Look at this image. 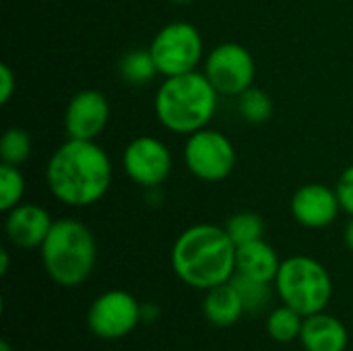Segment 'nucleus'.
Returning <instances> with one entry per match:
<instances>
[{
    "label": "nucleus",
    "instance_id": "nucleus-1",
    "mask_svg": "<svg viewBox=\"0 0 353 351\" xmlns=\"http://www.w3.org/2000/svg\"><path fill=\"white\" fill-rule=\"evenodd\" d=\"M114 166L97 141L66 139L46 163V186L50 194L70 209L97 205L112 186Z\"/></svg>",
    "mask_w": 353,
    "mask_h": 351
},
{
    "label": "nucleus",
    "instance_id": "nucleus-2",
    "mask_svg": "<svg viewBox=\"0 0 353 351\" xmlns=\"http://www.w3.org/2000/svg\"><path fill=\"white\" fill-rule=\"evenodd\" d=\"M238 246L223 225L194 223L172 246V269L188 288L207 292L232 281L236 275Z\"/></svg>",
    "mask_w": 353,
    "mask_h": 351
},
{
    "label": "nucleus",
    "instance_id": "nucleus-3",
    "mask_svg": "<svg viewBox=\"0 0 353 351\" xmlns=\"http://www.w3.org/2000/svg\"><path fill=\"white\" fill-rule=\"evenodd\" d=\"M219 93L203 70L165 77L153 97V112L161 128L172 134H192L207 128L217 114Z\"/></svg>",
    "mask_w": 353,
    "mask_h": 351
},
{
    "label": "nucleus",
    "instance_id": "nucleus-4",
    "mask_svg": "<svg viewBox=\"0 0 353 351\" xmlns=\"http://www.w3.org/2000/svg\"><path fill=\"white\" fill-rule=\"evenodd\" d=\"M39 259L46 275L54 283L62 288H77L85 283L95 269V236L81 219H54V225L39 248Z\"/></svg>",
    "mask_w": 353,
    "mask_h": 351
},
{
    "label": "nucleus",
    "instance_id": "nucleus-5",
    "mask_svg": "<svg viewBox=\"0 0 353 351\" xmlns=\"http://www.w3.org/2000/svg\"><path fill=\"white\" fill-rule=\"evenodd\" d=\"M273 288L281 304L294 308L302 317L327 310L333 298L331 273L321 261L308 254L283 259Z\"/></svg>",
    "mask_w": 353,
    "mask_h": 351
},
{
    "label": "nucleus",
    "instance_id": "nucleus-6",
    "mask_svg": "<svg viewBox=\"0 0 353 351\" xmlns=\"http://www.w3.org/2000/svg\"><path fill=\"white\" fill-rule=\"evenodd\" d=\"M149 52L163 79L199 70L207 56L201 29L188 21L165 23L153 35Z\"/></svg>",
    "mask_w": 353,
    "mask_h": 351
},
{
    "label": "nucleus",
    "instance_id": "nucleus-7",
    "mask_svg": "<svg viewBox=\"0 0 353 351\" xmlns=\"http://www.w3.org/2000/svg\"><path fill=\"white\" fill-rule=\"evenodd\" d=\"M186 170L201 182L217 184L236 170V147L232 139L217 128H201L186 137L182 149Z\"/></svg>",
    "mask_w": 353,
    "mask_h": 351
},
{
    "label": "nucleus",
    "instance_id": "nucleus-8",
    "mask_svg": "<svg viewBox=\"0 0 353 351\" xmlns=\"http://www.w3.org/2000/svg\"><path fill=\"white\" fill-rule=\"evenodd\" d=\"M203 74L221 97H238L254 85L256 62L248 48L223 41L211 48L203 60Z\"/></svg>",
    "mask_w": 353,
    "mask_h": 351
},
{
    "label": "nucleus",
    "instance_id": "nucleus-9",
    "mask_svg": "<svg viewBox=\"0 0 353 351\" xmlns=\"http://www.w3.org/2000/svg\"><path fill=\"white\" fill-rule=\"evenodd\" d=\"M120 163L132 184L145 190H157L172 176L174 155L161 139L139 134L124 147Z\"/></svg>",
    "mask_w": 353,
    "mask_h": 351
},
{
    "label": "nucleus",
    "instance_id": "nucleus-10",
    "mask_svg": "<svg viewBox=\"0 0 353 351\" xmlns=\"http://www.w3.org/2000/svg\"><path fill=\"white\" fill-rule=\"evenodd\" d=\"M143 304L126 290H108L97 296L87 312L89 331L99 339H120L132 333L143 317Z\"/></svg>",
    "mask_w": 353,
    "mask_h": 351
},
{
    "label": "nucleus",
    "instance_id": "nucleus-11",
    "mask_svg": "<svg viewBox=\"0 0 353 351\" xmlns=\"http://www.w3.org/2000/svg\"><path fill=\"white\" fill-rule=\"evenodd\" d=\"M110 101L97 89H81L77 91L64 110V132L66 139L81 141H97V137L105 130L110 122Z\"/></svg>",
    "mask_w": 353,
    "mask_h": 351
},
{
    "label": "nucleus",
    "instance_id": "nucleus-12",
    "mask_svg": "<svg viewBox=\"0 0 353 351\" xmlns=\"http://www.w3.org/2000/svg\"><path fill=\"white\" fill-rule=\"evenodd\" d=\"M292 217L306 230H325L337 221L341 203L337 190L323 182H308L300 186L290 201Z\"/></svg>",
    "mask_w": 353,
    "mask_h": 351
},
{
    "label": "nucleus",
    "instance_id": "nucleus-13",
    "mask_svg": "<svg viewBox=\"0 0 353 351\" xmlns=\"http://www.w3.org/2000/svg\"><path fill=\"white\" fill-rule=\"evenodd\" d=\"M52 225L54 217L46 207L37 203H21L6 213L4 236L8 244L19 250H39Z\"/></svg>",
    "mask_w": 353,
    "mask_h": 351
},
{
    "label": "nucleus",
    "instance_id": "nucleus-14",
    "mask_svg": "<svg viewBox=\"0 0 353 351\" xmlns=\"http://www.w3.org/2000/svg\"><path fill=\"white\" fill-rule=\"evenodd\" d=\"M304 351H345L350 345L347 327L327 310L304 317L300 333Z\"/></svg>",
    "mask_w": 353,
    "mask_h": 351
},
{
    "label": "nucleus",
    "instance_id": "nucleus-15",
    "mask_svg": "<svg viewBox=\"0 0 353 351\" xmlns=\"http://www.w3.org/2000/svg\"><path fill=\"white\" fill-rule=\"evenodd\" d=\"M279 267H281V259H279L277 250L269 242H265V238L238 246L236 273L246 275L250 279L273 283Z\"/></svg>",
    "mask_w": 353,
    "mask_h": 351
},
{
    "label": "nucleus",
    "instance_id": "nucleus-16",
    "mask_svg": "<svg viewBox=\"0 0 353 351\" xmlns=\"http://www.w3.org/2000/svg\"><path fill=\"white\" fill-rule=\"evenodd\" d=\"M244 302L232 281L207 290L203 300V314L213 327L228 329L236 325L244 317Z\"/></svg>",
    "mask_w": 353,
    "mask_h": 351
},
{
    "label": "nucleus",
    "instance_id": "nucleus-17",
    "mask_svg": "<svg viewBox=\"0 0 353 351\" xmlns=\"http://www.w3.org/2000/svg\"><path fill=\"white\" fill-rule=\"evenodd\" d=\"M118 74L130 87H145L159 77V70L149 48H134L120 58Z\"/></svg>",
    "mask_w": 353,
    "mask_h": 351
},
{
    "label": "nucleus",
    "instance_id": "nucleus-18",
    "mask_svg": "<svg viewBox=\"0 0 353 351\" xmlns=\"http://www.w3.org/2000/svg\"><path fill=\"white\" fill-rule=\"evenodd\" d=\"M302 327L304 317L285 304L273 308L267 317V333L277 343H294L296 339H300Z\"/></svg>",
    "mask_w": 353,
    "mask_h": 351
},
{
    "label": "nucleus",
    "instance_id": "nucleus-19",
    "mask_svg": "<svg viewBox=\"0 0 353 351\" xmlns=\"http://www.w3.org/2000/svg\"><path fill=\"white\" fill-rule=\"evenodd\" d=\"M238 114L248 124H265L273 116V99L267 91L259 87H250L236 97Z\"/></svg>",
    "mask_w": 353,
    "mask_h": 351
},
{
    "label": "nucleus",
    "instance_id": "nucleus-20",
    "mask_svg": "<svg viewBox=\"0 0 353 351\" xmlns=\"http://www.w3.org/2000/svg\"><path fill=\"white\" fill-rule=\"evenodd\" d=\"M232 283L238 290V294H240V298L244 302L246 312H250V314L263 312L269 306V302L273 298V292H275L273 283L259 281V279H250V277L240 275V273H236L232 277Z\"/></svg>",
    "mask_w": 353,
    "mask_h": 351
},
{
    "label": "nucleus",
    "instance_id": "nucleus-21",
    "mask_svg": "<svg viewBox=\"0 0 353 351\" xmlns=\"http://www.w3.org/2000/svg\"><path fill=\"white\" fill-rule=\"evenodd\" d=\"M31 149H33L31 134L25 128L10 126L0 137V163H10L21 168L31 157Z\"/></svg>",
    "mask_w": 353,
    "mask_h": 351
},
{
    "label": "nucleus",
    "instance_id": "nucleus-22",
    "mask_svg": "<svg viewBox=\"0 0 353 351\" xmlns=\"http://www.w3.org/2000/svg\"><path fill=\"white\" fill-rule=\"evenodd\" d=\"M223 228H225V232L230 234V238L234 240L236 246H242V244L265 238V219L254 211L234 213L225 221Z\"/></svg>",
    "mask_w": 353,
    "mask_h": 351
},
{
    "label": "nucleus",
    "instance_id": "nucleus-23",
    "mask_svg": "<svg viewBox=\"0 0 353 351\" xmlns=\"http://www.w3.org/2000/svg\"><path fill=\"white\" fill-rule=\"evenodd\" d=\"M27 192V182L19 166L0 163V211L8 213L23 203Z\"/></svg>",
    "mask_w": 353,
    "mask_h": 351
},
{
    "label": "nucleus",
    "instance_id": "nucleus-24",
    "mask_svg": "<svg viewBox=\"0 0 353 351\" xmlns=\"http://www.w3.org/2000/svg\"><path fill=\"white\" fill-rule=\"evenodd\" d=\"M339 203H341V211L353 217V163L350 168H345L335 184Z\"/></svg>",
    "mask_w": 353,
    "mask_h": 351
},
{
    "label": "nucleus",
    "instance_id": "nucleus-25",
    "mask_svg": "<svg viewBox=\"0 0 353 351\" xmlns=\"http://www.w3.org/2000/svg\"><path fill=\"white\" fill-rule=\"evenodd\" d=\"M14 91H17V74L6 62H2L0 64V103H8Z\"/></svg>",
    "mask_w": 353,
    "mask_h": 351
},
{
    "label": "nucleus",
    "instance_id": "nucleus-26",
    "mask_svg": "<svg viewBox=\"0 0 353 351\" xmlns=\"http://www.w3.org/2000/svg\"><path fill=\"white\" fill-rule=\"evenodd\" d=\"M141 317H143V321L153 323V321L159 317V308H157L155 304H143V308H141Z\"/></svg>",
    "mask_w": 353,
    "mask_h": 351
},
{
    "label": "nucleus",
    "instance_id": "nucleus-27",
    "mask_svg": "<svg viewBox=\"0 0 353 351\" xmlns=\"http://www.w3.org/2000/svg\"><path fill=\"white\" fill-rule=\"evenodd\" d=\"M343 242H345V246L350 248L353 252V217L345 223V230H343Z\"/></svg>",
    "mask_w": 353,
    "mask_h": 351
},
{
    "label": "nucleus",
    "instance_id": "nucleus-28",
    "mask_svg": "<svg viewBox=\"0 0 353 351\" xmlns=\"http://www.w3.org/2000/svg\"><path fill=\"white\" fill-rule=\"evenodd\" d=\"M8 263H10V254H8V250L4 248V250L0 252V273H2V275L8 273Z\"/></svg>",
    "mask_w": 353,
    "mask_h": 351
},
{
    "label": "nucleus",
    "instance_id": "nucleus-29",
    "mask_svg": "<svg viewBox=\"0 0 353 351\" xmlns=\"http://www.w3.org/2000/svg\"><path fill=\"white\" fill-rule=\"evenodd\" d=\"M0 351H12V348H10L8 341H2V343H0Z\"/></svg>",
    "mask_w": 353,
    "mask_h": 351
},
{
    "label": "nucleus",
    "instance_id": "nucleus-30",
    "mask_svg": "<svg viewBox=\"0 0 353 351\" xmlns=\"http://www.w3.org/2000/svg\"><path fill=\"white\" fill-rule=\"evenodd\" d=\"M174 4H190V2H194V0H172Z\"/></svg>",
    "mask_w": 353,
    "mask_h": 351
},
{
    "label": "nucleus",
    "instance_id": "nucleus-31",
    "mask_svg": "<svg viewBox=\"0 0 353 351\" xmlns=\"http://www.w3.org/2000/svg\"><path fill=\"white\" fill-rule=\"evenodd\" d=\"M46 2H54V0H46Z\"/></svg>",
    "mask_w": 353,
    "mask_h": 351
}]
</instances>
